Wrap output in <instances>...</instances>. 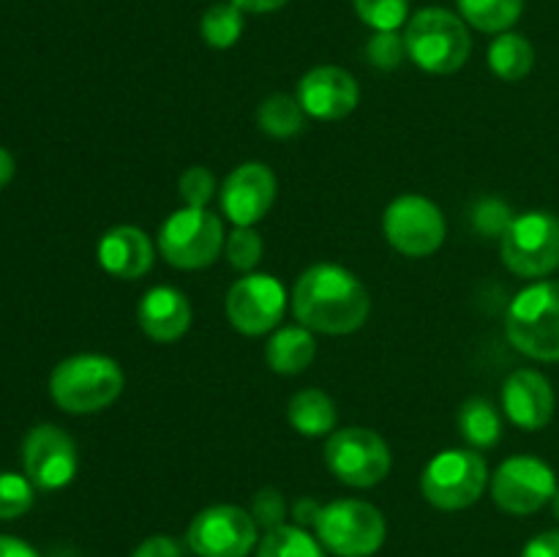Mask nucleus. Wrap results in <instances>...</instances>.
I'll return each mask as SVG.
<instances>
[{
	"label": "nucleus",
	"instance_id": "nucleus-1",
	"mask_svg": "<svg viewBox=\"0 0 559 557\" xmlns=\"http://www.w3.org/2000/svg\"><path fill=\"white\" fill-rule=\"evenodd\" d=\"M293 315L309 331L347 336L369 320V289L347 268L336 262H317L295 282Z\"/></svg>",
	"mask_w": 559,
	"mask_h": 557
},
{
	"label": "nucleus",
	"instance_id": "nucleus-2",
	"mask_svg": "<svg viewBox=\"0 0 559 557\" xmlns=\"http://www.w3.org/2000/svg\"><path fill=\"white\" fill-rule=\"evenodd\" d=\"M123 369L115 358L80 353L60 360L49 375V393L60 410L71 415H91L107 410L123 391Z\"/></svg>",
	"mask_w": 559,
	"mask_h": 557
},
{
	"label": "nucleus",
	"instance_id": "nucleus-3",
	"mask_svg": "<svg viewBox=\"0 0 559 557\" xmlns=\"http://www.w3.org/2000/svg\"><path fill=\"white\" fill-rule=\"evenodd\" d=\"M506 336L527 358L559 360V282H535L513 295L506 311Z\"/></svg>",
	"mask_w": 559,
	"mask_h": 557
},
{
	"label": "nucleus",
	"instance_id": "nucleus-4",
	"mask_svg": "<svg viewBox=\"0 0 559 557\" xmlns=\"http://www.w3.org/2000/svg\"><path fill=\"white\" fill-rule=\"evenodd\" d=\"M407 55L429 74H453L467 63L473 38L467 25L448 9H420L404 31Z\"/></svg>",
	"mask_w": 559,
	"mask_h": 557
},
{
	"label": "nucleus",
	"instance_id": "nucleus-5",
	"mask_svg": "<svg viewBox=\"0 0 559 557\" xmlns=\"http://www.w3.org/2000/svg\"><path fill=\"white\" fill-rule=\"evenodd\" d=\"M317 541L336 557H371L382 549L388 522L377 506L366 500L325 502L314 522Z\"/></svg>",
	"mask_w": 559,
	"mask_h": 557
},
{
	"label": "nucleus",
	"instance_id": "nucleus-6",
	"mask_svg": "<svg viewBox=\"0 0 559 557\" xmlns=\"http://www.w3.org/2000/svg\"><path fill=\"white\" fill-rule=\"evenodd\" d=\"M489 486V467L475 448L440 451L420 473L426 502L440 511H464L475 506Z\"/></svg>",
	"mask_w": 559,
	"mask_h": 557
},
{
	"label": "nucleus",
	"instance_id": "nucleus-7",
	"mask_svg": "<svg viewBox=\"0 0 559 557\" xmlns=\"http://www.w3.org/2000/svg\"><path fill=\"white\" fill-rule=\"evenodd\" d=\"M224 224L207 208H189L169 213L158 229V251L180 271H200L213 265L224 249Z\"/></svg>",
	"mask_w": 559,
	"mask_h": 557
},
{
	"label": "nucleus",
	"instance_id": "nucleus-8",
	"mask_svg": "<svg viewBox=\"0 0 559 557\" xmlns=\"http://www.w3.org/2000/svg\"><path fill=\"white\" fill-rule=\"evenodd\" d=\"M502 262L522 278H544L559 268V218L549 211L519 213L500 238Z\"/></svg>",
	"mask_w": 559,
	"mask_h": 557
},
{
	"label": "nucleus",
	"instance_id": "nucleus-9",
	"mask_svg": "<svg viewBox=\"0 0 559 557\" xmlns=\"http://www.w3.org/2000/svg\"><path fill=\"white\" fill-rule=\"evenodd\" d=\"M325 464L342 484L369 489L388 478L393 467V453L374 429L347 426L328 435Z\"/></svg>",
	"mask_w": 559,
	"mask_h": 557
},
{
	"label": "nucleus",
	"instance_id": "nucleus-10",
	"mask_svg": "<svg viewBox=\"0 0 559 557\" xmlns=\"http://www.w3.org/2000/svg\"><path fill=\"white\" fill-rule=\"evenodd\" d=\"M445 216L424 194H402L382 213V235L404 257H429L445 240Z\"/></svg>",
	"mask_w": 559,
	"mask_h": 557
},
{
	"label": "nucleus",
	"instance_id": "nucleus-11",
	"mask_svg": "<svg viewBox=\"0 0 559 557\" xmlns=\"http://www.w3.org/2000/svg\"><path fill=\"white\" fill-rule=\"evenodd\" d=\"M186 544L197 557H249L260 544V524L246 508L222 502L191 519Z\"/></svg>",
	"mask_w": 559,
	"mask_h": 557
},
{
	"label": "nucleus",
	"instance_id": "nucleus-12",
	"mask_svg": "<svg viewBox=\"0 0 559 557\" xmlns=\"http://www.w3.org/2000/svg\"><path fill=\"white\" fill-rule=\"evenodd\" d=\"M491 500L500 511L511 517H530L551 502L557 491V475L544 459L538 457H511L495 470L489 481Z\"/></svg>",
	"mask_w": 559,
	"mask_h": 557
},
{
	"label": "nucleus",
	"instance_id": "nucleus-13",
	"mask_svg": "<svg viewBox=\"0 0 559 557\" xmlns=\"http://www.w3.org/2000/svg\"><path fill=\"white\" fill-rule=\"evenodd\" d=\"M227 320L243 336L276 331L287 311V289L271 273H246L227 293Z\"/></svg>",
	"mask_w": 559,
	"mask_h": 557
},
{
	"label": "nucleus",
	"instance_id": "nucleus-14",
	"mask_svg": "<svg viewBox=\"0 0 559 557\" xmlns=\"http://www.w3.org/2000/svg\"><path fill=\"white\" fill-rule=\"evenodd\" d=\"M22 467L36 489H63L80 467L74 440L55 424L33 426L22 442Z\"/></svg>",
	"mask_w": 559,
	"mask_h": 557
},
{
	"label": "nucleus",
	"instance_id": "nucleus-15",
	"mask_svg": "<svg viewBox=\"0 0 559 557\" xmlns=\"http://www.w3.org/2000/svg\"><path fill=\"white\" fill-rule=\"evenodd\" d=\"M273 202H276V175L260 162L235 167L218 189V205L235 227H254L267 216Z\"/></svg>",
	"mask_w": 559,
	"mask_h": 557
},
{
	"label": "nucleus",
	"instance_id": "nucleus-16",
	"mask_svg": "<svg viewBox=\"0 0 559 557\" xmlns=\"http://www.w3.org/2000/svg\"><path fill=\"white\" fill-rule=\"evenodd\" d=\"M304 112L314 120H342L358 107L360 87L342 66H317L300 76L298 93Z\"/></svg>",
	"mask_w": 559,
	"mask_h": 557
},
{
	"label": "nucleus",
	"instance_id": "nucleus-17",
	"mask_svg": "<svg viewBox=\"0 0 559 557\" xmlns=\"http://www.w3.org/2000/svg\"><path fill=\"white\" fill-rule=\"evenodd\" d=\"M502 410L519 429L538 431L555 415L551 382L535 369H516L502 382Z\"/></svg>",
	"mask_w": 559,
	"mask_h": 557
},
{
	"label": "nucleus",
	"instance_id": "nucleus-18",
	"mask_svg": "<svg viewBox=\"0 0 559 557\" xmlns=\"http://www.w3.org/2000/svg\"><path fill=\"white\" fill-rule=\"evenodd\" d=\"M96 257L102 271H107L109 276L120 278V282H134V278H142L151 271L156 251H153L145 229L120 224V227L107 229L102 235L96 246Z\"/></svg>",
	"mask_w": 559,
	"mask_h": 557
},
{
	"label": "nucleus",
	"instance_id": "nucleus-19",
	"mask_svg": "<svg viewBox=\"0 0 559 557\" xmlns=\"http://www.w3.org/2000/svg\"><path fill=\"white\" fill-rule=\"evenodd\" d=\"M191 311L189 298L180 289L167 287H151L142 295L140 306H136V322H140L142 333L158 344H173L191 328Z\"/></svg>",
	"mask_w": 559,
	"mask_h": 557
},
{
	"label": "nucleus",
	"instance_id": "nucleus-20",
	"mask_svg": "<svg viewBox=\"0 0 559 557\" xmlns=\"http://www.w3.org/2000/svg\"><path fill=\"white\" fill-rule=\"evenodd\" d=\"M317 355L314 333L304 325L278 328L265 344V360L276 375H300L311 366Z\"/></svg>",
	"mask_w": 559,
	"mask_h": 557
},
{
	"label": "nucleus",
	"instance_id": "nucleus-21",
	"mask_svg": "<svg viewBox=\"0 0 559 557\" xmlns=\"http://www.w3.org/2000/svg\"><path fill=\"white\" fill-rule=\"evenodd\" d=\"M287 418L298 435L325 437L336 431V404L320 388H304L287 402Z\"/></svg>",
	"mask_w": 559,
	"mask_h": 557
},
{
	"label": "nucleus",
	"instance_id": "nucleus-22",
	"mask_svg": "<svg viewBox=\"0 0 559 557\" xmlns=\"http://www.w3.org/2000/svg\"><path fill=\"white\" fill-rule=\"evenodd\" d=\"M459 435L469 442V448L484 451V448H495L502 440V418L497 413L495 404L484 396H469L467 402L459 407L456 415Z\"/></svg>",
	"mask_w": 559,
	"mask_h": 557
},
{
	"label": "nucleus",
	"instance_id": "nucleus-23",
	"mask_svg": "<svg viewBox=\"0 0 559 557\" xmlns=\"http://www.w3.org/2000/svg\"><path fill=\"white\" fill-rule=\"evenodd\" d=\"M535 49L519 33H500L489 47V69L502 82H519L533 71Z\"/></svg>",
	"mask_w": 559,
	"mask_h": 557
},
{
	"label": "nucleus",
	"instance_id": "nucleus-24",
	"mask_svg": "<svg viewBox=\"0 0 559 557\" xmlns=\"http://www.w3.org/2000/svg\"><path fill=\"white\" fill-rule=\"evenodd\" d=\"M257 126L265 131L267 137H276V140H287L304 131L306 126V112L300 107V102L287 93H273L257 109Z\"/></svg>",
	"mask_w": 559,
	"mask_h": 557
},
{
	"label": "nucleus",
	"instance_id": "nucleus-25",
	"mask_svg": "<svg viewBox=\"0 0 559 557\" xmlns=\"http://www.w3.org/2000/svg\"><path fill=\"white\" fill-rule=\"evenodd\" d=\"M257 557H328L325 546L314 538L306 528L298 524H278L265 530L257 544Z\"/></svg>",
	"mask_w": 559,
	"mask_h": 557
},
{
	"label": "nucleus",
	"instance_id": "nucleus-26",
	"mask_svg": "<svg viewBox=\"0 0 559 557\" xmlns=\"http://www.w3.org/2000/svg\"><path fill=\"white\" fill-rule=\"evenodd\" d=\"M456 3L469 25L497 36L516 25L524 11V0H456Z\"/></svg>",
	"mask_w": 559,
	"mask_h": 557
},
{
	"label": "nucleus",
	"instance_id": "nucleus-27",
	"mask_svg": "<svg viewBox=\"0 0 559 557\" xmlns=\"http://www.w3.org/2000/svg\"><path fill=\"white\" fill-rule=\"evenodd\" d=\"M202 38L213 49H229L243 33V11L235 3H213L202 14Z\"/></svg>",
	"mask_w": 559,
	"mask_h": 557
},
{
	"label": "nucleus",
	"instance_id": "nucleus-28",
	"mask_svg": "<svg viewBox=\"0 0 559 557\" xmlns=\"http://www.w3.org/2000/svg\"><path fill=\"white\" fill-rule=\"evenodd\" d=\"M355 11L377 33L399 31L409 16V0H355Z\"/></svg>",
	"mask_w": 559,
	"mask_h": 557
},
{
	"label": "nucleus",
	"instance_id": "nucleus-29",
	"mask_svg": "<svg viewBox=\"0 0 559 557\" xmlns=\"http://www.w3.org/2000/svg\"><path fill=\"white\" fill-rule=\"evenodd\" d=\"M224 251H227V260L235 271L251 273L260 265L265 244H262V238L251 227H235L227 235V240H224Z\"/></svg>",
	"mask_w": 559,
	"mask_h": 557
},
{
	"label": "nucleus",
	"instance_id": "nucleus-30",
	"mask_svg": "<svg viewBox=\"0 0 559 557\" xmlns=\"http://www.w3.org/2000/svg\"><path fill=\"white\" fill-rule=\"evenodd\" d=\"M33 484L27 475L0 470V519H16L31 511Z\"/></svg>",
	"mask_w": 559,
	"mask_h": 557
},
{
	"label": "nucleus",
	"instance_id": "nucleus-31",
	"mask_svg": "<svg viewBox=\"0 0 559 557\" xmlns=\"http://www.w3.org/2000/svg\"><path fill=\"white\" fill-rule=\"evenodd\" d=\"M178 191L183 205L189 208H207L216 197V178L207 167L194 164V167L186 169L178 180Z\"/></svg>",
	"mask_w": 559,
	"mask_h": 557
},
{
	"label": "nucleus",
	"instance_id": "nucleus-32",
	"mask_svg": "<svg viewBox=\"0 0 559 557\" xmlns=\"http://www.w3.org/2000/svg\"><path fill=\"white\" fill-rule=\"evenodd\" d=\"M366 58L371 66L382 71H391L402 66V60L407 58V44L404 36H399L396 31H380L377 36L369 38V47H366Z\"/></svg>",
	"mask_w": 559,
	"mask_h": 557
},
{
	"label": "nucleus",
	"instance_id": "nucleus-33",
	"mask_svg": "<svg viewBox=\"0 0 559 557\" xmlns=\"http://www.w3.org/2000/svg\"><path fill=\"white\" fill-rule=\"evenodd\" d=\"M513 211L506 200H497V197H486L475 205L473 211V224L475 229L486 235V238H502L506 229L511 227L513 222Z\"/></svg>",
	"mask_w": 559,
	"mask_h": 557
},
{
	"label": "nucleus",
	"instance_id": "nucleus-34",
	"mask_svg": "<svg viewBox=\"0 0 559 557\" xmlns=\"http://www.w3.org/2000/svg\"><path fill=\"white\" fill-rule=\"evenodd\" d=\"M249 513L254 517V522L260 524V528L273 530V528H278V524H284L287 502H284L282 491L273 489V486H265V489H260L254 497H251Z\"/></svg>",
	"mask_w": 559,
	"mask_h": 557
},
{
	"label": "nucleus",
	"instance_id": "nucleus-35",
	"mask_svg": "<svg viewBox=\"0 0 559 557\" xmlns=\"http://www.w3.org/2000/svg\"><path fill=\"white\" fill-rule=\"evenodd\" d=\"M131 557H183V552L178 541L169 535H151L131 552Z\"/></svg>",
	"mask_w": 559,
	"mask_h": 557
},
{
	"label": "nucleus",
	"instance_id": "nucleus-36",
	"mask_svg": "<svg viewBox=\"0 0 559 557\" xmlns=\"http://www.w3.org/2000/svg\"><path fill=\"white\" fill-rule=\"evenodd\" d=\"M522 557H559V530H546L530 538Z\"/></svg>",
	"mask_w": 559,
	"mask_h": 557
},
{
	"label": "nucleus",
	"instance_id": "nucleus-37",
	"mask_svg": "<svg viewBox=\"0 0 559 557\" xmlns=\"http://www.w3.org/2000/svg\"><path fill=\"white\" fill-rule=\"evenodd\" d=\"M320 511H322V502H317L314 497H300V500L293 506L295 524H298V528H314Z\"/></svg>",
	"mask_w": 559,
	"mask_h": 557
},
{
	"label": "nucleus",
	"instance_id": "nucleus-38",
	"mask_svg": "<svg viewBox=\"0 0 559 557\" xmlns=\"http://www.w3.org/2000/svg\"><path fill=\"white\" fill-rule=\"evenodd\" d=\"M0 557H38L27 541L14 538V535H0Z\"/></svg>",
	"mask_w": 559,
	"mask_h": 557
},
{
	"label": "nucleus",
	"instance_id": "nucleus-39",
	"mask_svg": "<svg viewBox=\"0 0 559 557\" xmlns=\"http://www.w3.org/2000/svg\"><path fill=\"white\" fill-rule=\"evenodd\" d=\"M229 3L238 5L240 11H249V14H271V11L287 5L289 0H229Z\"/></svg>",
	"mask_w": 559,
	"mask_h": 557
},
{
	"label": "nucleus",
	"instance_id": "nucleus-40",
	"mask_svg": "<svg viewBox=\"0 0 559 557\" xmlns=\"http://www.w3.org/2000/svg\"><path fill=\"white\" fill-rule=\"evenodd\" d=\"M14 169H16L14 156H11L5 147H0V186H5L11 178H14Z\"/></svg>",
	"mask_w": 559,
	"mask_h": 557
},
{
	"label": "nucleus",
	"instance_id": "nucleus-41",
	"mask_svg": "<svg viewBox=\"0 0 559 557\" xmlns=\"http://www.w3.org/2000/svg\"><path fill=\"white\" fill-rule=\"evenodd\" d=\"M551 511H555V517L559 519V486H557L555 497H551Z\"/></svg>",
	"mask_w": 559,
	"mask_h": 557
}]
</instances>
